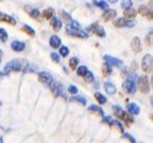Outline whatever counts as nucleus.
Wrapping results in <instances>:
<instances>
[{"instance_id":"nucleus-9","label":"nucleus","mask_w":153,"mask_h":143,"mask_svg":"<svg viewBox=\"0 0 153 143\" xmlns=\"http://www.w3.org/2000/svg\"><path fill=\"white\" fill-rule=\"evenodd\" d=\"M87 30L91 31V32H93V33L96 34V35H98L99 37H105V35H106V34H105L104 29H103L102 27L99 26L98 22H95L94 24H91Z\"/></svg>"},{"instance_id":"nucleus-29","label":"nucleus","mask_w":153,"mask_h":143,"mask_svg":"<svg viewBox=\"0 0 153 143\" xmlns=\"http://www.w3.org/2000/svg\"><path fill=\"white\" fill-rule=\"evenodd\" d=\"M88 110L89 111H93V112H100L101 116H103V110L101 109L99 106H97V105H91V106H89Z\"/></svg>"},{"instance_id":"nucleus-1","label":"nucleus","mask_w":153,"mask_h":143,"mask_svg":"<svg viewBox=\"0 0 153 143\" xmlns=\"http://www.w3.org/2000/svg\"><path fill=\"white\" fill-rule=\"evenodd\" d=\"M66 33L69 36H74V37L88 38L87 32L83 31L79 22L74 21V20H71V24L66 26Z\"/></svg>"},{"instance_id":"nucleus-41","label":"nucleus","mask_w":153,"mask_h":143,"mask_svg":"<svg viewBox=\"0 0 153 143\" xmlns=\"http://www.w3.org/2000/svg\"><path fill=\"white\" fill-rule=\"evenodd\" d=\"M62 16H63V18L64 19H66V21L68 20V21H71V17H70V15L69 14H66V12H64V11H62Z\"/></svg>"},{"instance_id":"nucleus-21","label":"nucleus","mask_w":153,"mask_h":143,"mask_svg":"<svg viewBox=\"0 0 153 143\" xmlns=\"http://www.w3.org/2000/svg\"><path fill=\"white\" fill-rule=\"evenodd\" d=\"M136 14H137V12L134 9H132V7L126 9L124 10V12H123L124 17H127V18H135Z\"/></svg>"},{"instance_id":"nucleus-42","label":"nucleus","mask_w":153,"mask_h":143,"mask_svg":"<svg viewBox=\"0 0 153 143\" xmlns=\"http://www.w3.org/2000/svg\"><path fill=\"white\" fill-rule=\"evenodd\" d=\"M103 123H106V124H110L112 122V117L108 116V117H103V120H102Z\"/></svg>"},{"instance_id":"nucleus-46","label":"nucleus","mask_w":153,"mask_h":143,"mask_svg":"<svg viewBox=\"0 0 153 143\" xmlns=\"http://www.w3.org/2000/svg\"><path fill=\"white\" fill-rule=\"evenodd\" d=\"M1 104H2V103H1V101H0V107H1Z\"/></svg>"},{"instance_id":"nucleus-37","label":"nucleus","mask_w":153,"mask_h":143,"mask_svg":"<svg viewBox=\"0 0 153 143\" xmlns=\"http://www.w3.org/2000/svg\"><path fill=\"white\" fill-rule=\"evenodd\" d=\"M68 92L69 93H71V94H76L78 93V88H76V86H74V85H70L69 87H68Z\"/></svg>"},{"instance_id":"nucleus-34","label":"nucleus","mask_w":153,"mask_h":143,"mask_svg":"<svg viewBox=\"0 0 153 143\" xmlns=\"http://www.w3.org/2000/svg\"><path fill=\"white\" fill-rule=\"evenodd\" d=\"M60 54L62 55L63 57H66L67 55L69 54V49L67 47H61L60 48Z\"/></svg>"},{"instance_id":"nucleus-8","label":"nucleus","mask_w":153,"mask_h":143,"mask_svg":"<svg viewBox=\"0 0 153 143\" xmlns=\"http://www.w3.org/2000/svg\"><path fill=\"white\" fill-rule=\"evenodd\" d=\"M38 81L46 86H50V84L53 82V77L49 72L42 71V72H39V74H38Z\"/></svg>"},{"instance_id":"nucleus-43","label":"nucleus","mask_w":153,"mask_h":143,"mask_svg":"<svg viewBox=\"0 0 153 143\" xmlns=\"http://www.w3.org/2000/svg\"><path fill=\"white\" fill-rule=\"evenodd\" d=\"M2 56H3V52H2V50L0 49V63H1V60H2Z\"/></svg>"},{"instance_id":"nucleus-16","label":"nucleus","mask_w":153,"mask_h":143,"mask_svg":"<svg viewBox=\"0 0 153 143\" xmlns=\"http://www.w3.org/2000/svg\"><path fill=\"white\" fill-rule=\"evenodd\" d=\"M0 21L7 22V24H12V26H15V24H16V20H15L12 16H10V15H7V14H4V13H2V12H0Z\"/></svg>"},{"instance_id":"nucleus-26","label":"nucleus","mask_w":153,"mask_h":143,"mask_svg":"<svg viewBox=\"0 0 153 143\" xmlns=\"http://www.w3.org/2000/svg\"><path fill=\"white\" fill-rule=\"evenodd\" d=\"M7 41V33L4 29L0 28V41L1 43H5Z\"/></svg>"},{"instance_id":"nucleus-24","label":"nucleus","mask_w":153,"mask_h":143,"mask_svg":"<svg viewBox=\"0 0 153 143\" xmlns=\"http://www.w3.org/2000/svg\"><path fill=\"white\" fill-rule=\"evenodd\" d=\"M22 30L25 32V33H27L28 35H30V36L35 35V31H34V29H32L31 27L28 26V24H25V26L22 28Z\"/></svg>"},{"instance_id":"nucleus-38","label":"nucleus","mask_w":153,"mask_h":143,"mask_svg":"<svg viewBox=\"0 0 153 143\" xmlns=\"http://www.w3.org/2000/svg\"><path fill=\"white\" fill-rule=\"evenodd\" d=\"M50 56H51V60H52L54 63H60L61 58H60V56H59V54H56V53L52 52V53H51Z\"/></svg>"},{"instance_id":"nucleus-35","label":"nucleus","mask_w":153,"mask_h":143,"mask_svg":"<svg viewBox=\"0 0 153 143\" xmlns=\"http://www.w3.org/2000/svg\"><path fill=\"white\" fill-rule=\"evenodd\" d=\"M72 100L81 103L82 105H86V103H87V101H86V99L84 97H74V98H72Z\"/></svg>"},{"instance_id":"nucleus-20","label":"nucleus","mask_w":153,"mask_h":143,"mask_svg":"<svg viewBox=\"0 0 153 143\" xmlns=\"http://www.w3.org/2000/svg\"><path fill=\"white\" fill-rule=\"evenodd\" d=\"M112 73H113L112 66L110 64H108V63H104L102 66V74L104 76H110Z\"/></svg>"},{"instance_id":"nucleus-23","label":"nucleus","mask_w":153,"mask_h":143,"mask_svg":"<svg viewBox=\"0 0 153 143\" xmlns=\"http://www.w3.org/2000/svg\"><path fill=\"white\" fill-rule=\"evenodd\" d=\"M95 98H96V100L98 101L99 104L103 105V104H105V103H106V98H105L104 95H103L101 92H96L95 93Z\"/></svg>"},{"instance_id":"nucleus-27","label":"nucleus","mask_w":153,"mask_h":143,"mask_svg":"<svg viewBox=\"0 0 153 143\" xmlns=\"http://www.w3.org/2000/svg\"><path fill=\"white\" fill-rule=\"evenodd\" d=\"M78 64H79V60L76 57H71L69 60V66L72 70H76V68L78 67Z\"/></svg>"},{"instance_id":"nucleus-3","label":"nucleus","mask_w":153,"mask_h":143,"mask_svg":"<svg viewBox=\"0 0 153 143\" xmlns=\"http://www.w3.org/2000/svg\"><path fill=\"white\" fill-rule=\"evenodd\" d=\"M136 79H137V74L136 73H131L128 77V80L123 83V89L127 93L130 94H133L136 91Z\"/></svg>"},{"instance_id":"nucleus-28","label":"nucleus","mask_w":153,"mask_h":143,"mask_svg":"<svg viewBox=\"0 0 153 143\" xmlns=\"http://www.w3.org/2000/svg\"><path fill=\"white\" fill-rule=\"evenodd\" d=\"M83 77L85 79V81L88 82V83H91V82H94V79H95V77H94V74L91 73V71H88V70L86 71V73L83 75Z\"/></svg>"},{"instance_id":"nucleus-14","label":"nucleus","mask_w":153,"mask_h":143,"mask_svg":"<svg viewBox=\"0 0 153 143\" xmlns=\"http://www.w3.org/2000/svg\"><path fill=\"white\" fill-rule=\"evenodd\" d=\"M116 16H117V13L115 10H106L102 14V19L104 21H108V20H113Z\"/></svg>"},{"instance_id":"nucleus-30","label":"nucleus","mask_w":153,"mask_h":143,"mask_svg":"<svg viewBox=\"0 0 153 143\" xmlns=\"http://www.w3.org/2000/svg\"><path fill=\"white\" fill-rule=\"evenodd\" d=\"M110 126H115V127H117V128H119V130L121 131V133H123V126L121 125V123L120 122H118V121H113L112 120V122H111L110 124H108Z\"/></svg>"},{"instance_id":"nucleus-7","label":"nucleus","mask_w":153,"mask_h":143,"mask_svg":"<svg viewBox=\"0 0 153 143\" xmlns=\"http://www.w3.org/2000/svg\"><path fill=\"white\" fill-rule=\"evenodd\" d=\"M153 58L151 54H146L143 58V63H141V67L143 70L147 73L152 71V66H153Z\"/></svg>"},{"instance_id":"nucleus-13","label":"nucleus","mask_w":153,"mask_h":143,"mask_svg":"<svg viewBox=\"0 0 153 143\" xmlns=\"http://www.w3.org/2000/svg\"><path fill=\"white\" fill-rule=\"evenodd\" d=\"M11 48H12L13 51L22 52V51L25 50V48H26V43H22V41H12V43H11Z\"/></svg>"},{"instance_id":"nucleus-25","label":"nucleus","mask_w":153,"mask_h":143,"mask_svg":"<svg viewBox=\"0 0 153 143\" xmlns=\"http://www.w3.org/2000/svg\"><path fill=\"white\" fill-rule=\"evenodd\" d=\"M94 4L99 7L102 10H106L108 7V3H106L104 0H101V1H94Z\"/></svg>"},{"instance_id":"nucleus-5","label":"nucleus","mask_w":153,"mask_h":143,"mask_svg":"<svg viewBox=\"0 0 153 143\" xmlns=\"http://www.w3.org/2000/svg\"><path fill=\"white\" fill-rule=\"evenodd\" d=\"M138 89L141 93L150 92V82H149V77L147 75H143L138 79Z\"/></svg>"},{"instance_id":"nucleus-32","label":"nucleus","mask_w":153,"mask_h":143,"mask_svg":"<svg viewBox=\"0 0 153 143\" xmlns=\"http://www.w3.org/2000/svg\"><path fill=\"white\" fill-rule=\"evenodd\" d=\"M132 0H122V2H121V7L123 10L126 9H129V7H132Z\"/></svg>"},{"instance_id":"nucleus-22","label":"nucleus","mask_w":153,"mask_h":143,"mask_svg":"<svg viewBox=\"0 0 153 143\" xmlns=\"http://www.w3.org/2000/svg\"><path fill=\"white\" fill-rule=\"evenodd\" d=\"M53 13H54V11H53V9H51V7H49V9H46L45 11L43 12V17L45 19H48V20H50V18L53 16Z\"/></svg>"},{"instance_id":"nucleus-11","label":"nucleus","mask_w":153,"mask_h":143,"mask_svg":"<svg viewBox=\"0 0 153 143\" xmlns=\"http://www.w3.org/2000/svg\"><path fill=\"white\" fill-rule=\"evenodd\" d=\"M103 60H104L105 63L110 64L111 66L121 67L122 65H123V63H122L121 60H118V58L111 56V55H104V56H103Z\"/></svg>"},{"instance_id":"nucleus-6","label":"nucleus","mask_w":153,"mask_h":143,"mask_svg":"<svg viewBox=\"0 0 153 143\" xmlns=\"http://www.w3.org/2000/svg\"><path fill=\"white\" fill-rule=\"evenodd\" d=\"M113 110H114V114L117 116L119 119L123 120L126 123L127 122H129V123H132L133 121V119H132L131 117H130L129 114H127V112L124 111L123 109H122L121 107H119V106H117V105H115V106H113Z\"/></svg>"},{"instance_id":"nucleus-10","label":"nucleus","mask_w":153,"mask_h":143,"mask_svg":"<svg viewBox=\"0 0 153 143\" xmlns=\"http://www.w3.org/2000/svg\"><path fill=\"white\" fill-rule=\"evenodd\" d=\"M114 26L117 27V28H124V27L132 28V27L135 26V22L127 20L126 18H118L117 20H114Z\"/></svg>"},{"instance_id":"nucleus-4","label":"nucleus","mask_w":153,"mask_h":143,"mask_svg":"<svg viewBox=\"0 0 153 143\" xmlns=\"http://www.w3.org/2000/svg\"><path fill=\"white\" fill-rule=\"evenodd\" d=\"M50 88L52 91V94L55 98H63L66 99V91H65V87L61 83H51Z\"/></svg>"},{"instance_id":"nucleus-45","label":"nucleus","mask_w":153,"mask_h":143,"mask_svg":"<svg viewBox=\"0 0 153 143\" xmlns=\"http://www.w3.org/2000/svg\"><path fill=\"white\" fill-rule=\"evenodd\" d=\"M3 140H2V137H0V143H2Z\"/></svg>"},{"instance_id":"nucleus-47","label":"nucleus","mask_w":153,"mask_h":143,"mask_svg":"<svg viewBox=\"0 0 153 143\" xmlns=\"http://www.w3.org/2000/svg\"><path fill=\"white\" fill-rule=\"evenodd\" d=\"M1 75H2V73H0V77H1Z\"/></svg>"},{"instance_id":"nucleus-40","label":"nucleus","mask_w":153,"mask_h":143,"mask_svg":"<svg viewBox=\"0 0 153 143\" xmlns=\"http://www.w3.org/2000/svg\"><path fill=\"white\" fill-rule=\"evenodd\" d=\"M152 34H153V32L150 31L148 35H147V37H146V43H147V45H148V46L152 45V41H151V39H152Z\"/></svg>"},{"instance_id":"nucleus-39","label":"nucleus","mask_w":153,"mask_h":143,"mask_svg":"<svg viewBox=\"0 0 153 143\" xmlns=\"http://www.w3.org/2000/svg\"><path fill=\"white\" fill-rule=\"evenodd\" d=\"M122 138L128 139V140H129L130 142H132V143H136V139H134L131 135H129V133H123V135H122Z\"/></svg>"},{"instance_id":"nucleus-19","label":"nucleus","mask_w":153,"mask_h":143,"mask_svg":"<svg viewBox=\"0 0 153 143\" xmlns=\"http://www.w3.org/2000/svg\"><path fill=\"white\" fill-rule=\"evenodd\" d=\"M50 46L53 48V49H57V48L61 46V38L57 37L56 35H52L50 37Z\"/></svg>"},{"instance_id":"nucleus-2","label":"nucleus","mask_w":153,"mask_h":143,"mask_svg":"<svg viewBox=\"0 0 153 143\" xmlns=\"http://www.w3.org/2000/svg\"><path fill=\"white\" fill-rule=\"evenodd\" d=\"M25 65V60H20V58H17V60H13L11 62H9L7 65L4 66V71L5 74H9L11 73L12 71H20L22 69V67Z\"/></svg>"},{"instance_id":"nucleus-17","label":"nucleus","mask_w":153,"mask_h":143,"mask_svg":"<svg viewBox=\"0 0 153 143\" xmlns=\"http://www.w3.org/2000/svg\"><path fill=\"white\" fill-rule=\"evenodd\" d=\"M50 19H51L50 24H51V27L53 28V30H54L55 32L60 31L61 28H62V21H61L57 17H51Z\"/></svg>"},{"instance_id":"nucleus-33","label":"nucleus","mask_w":153,"mask_h":143,"mask_svg":"<svg viewBox=\"0 0 153 143\" xmlns=\"http://www.w3.org/2000/svg\"><path fill=\"white\" fill-rule=\"evenodd\" d=\"M29 14H30V16L32 17V18H38V16L41 15V12L38 11L37 9H33V10H30V12H29Z\"/></svg>"},{"instance_id":"nucleus-44","label":"nucleus","mask_w":153,"mask_h":143,"mask_svg":"<svg viewBox=\"0 0 153 143\" xmlns=\"http://www.w3.org/2000/svg\"><path fill=\"white\" fill-rule=\"evenodd\" d=\"M108 1H110V3H116L118 0H108Z\"/></svg>"},{"instance_id":"nucleus-18","label":"nucleus","mask_w":153,"mask_h":143,"mask_svg":"<svg viewBox=\"0 0 153 143\" xmlns=\"http://www.w3.org/2000/svg\"><path fill=\"white\" fill-rule=\"evenodd\" d=\"M127 109H128V111H129V114H135V116L138 114L139 111H140V108H139L138 105L135 104V103H130V104L127 106Z\"/></svg>"},{"instance_id":"nucleus-31","label":"nucleus","mask_w":153,"mask_h":143,"mask_svg":"<svg viewBox=\"0 0 153 143\" xmlns=\"http://www.w3.org/2000/svg\"><path fill=\"white\" fill-rule=\"evenodd\" d=\"M87 67H85V66H80L78 69H76V74L78 75H80V76H83L84 74L86 73V71H87Z\"/></svg>"},{"instance_id":"nucleus-12","label":"nucleus","mask_w":153,"mask_h":143,"mask_svg":"<svg viewBox=\"0 0 153 143\" xmlns=\"http://www.w3.org/2000/svg\"><path fill=\"white\" fill-rule=\"evenodd\" d=\"M131 49L134 53H139L141 52V43H140V39H139L137 36L132 39L131 41Z\"/></svg>"},{"instance_id":"nucleus-15","label":"nucleus","mask_w":153,"mask_h":143,"mask_svg":"<svg viewBox=\"0 0 153 143\" xmlns=\"http://www.w3.org/2000/svg\"><path fill=\"white\" fill-rule=\"evenodd\" d=\"M104 89L106 91V93L110 95H114L115 93L117 92V88H116V86L112 83V82H106L104 83Z\"/></svg>"},{"instance_id":"nucleus-36","label":"nucleus","mask_w":153,"mask_h":143,"mask_svg":"<svg viewBox=\"0 0 153 143\" xmlns=\"http://www.w3.org/2000/svg\"><path fill=\"white\" fill-rule=\"evenodd\" d=\"M149 10L147 9V7H143V5H140L138 9V12L140 15H143V16H147V13H148Z\"/></svg>"}]
</instances>
